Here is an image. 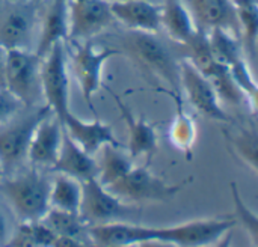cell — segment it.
Returning a JSON list of instances; mask_svg holds the SVG:
<instances>
[{
  "mask_svg": "<svg viewBox=\"0 0 258 247\" xmlns=\"http://www.w3.org/2000/svg\"><path fill=\"white\" fill-rule=\"evenodd\" d=\"M62 127L68 137L82 148L86 154L95 155L98 151L106 146H121V142L115 136L112 127L100 119L85 121L73 113V110L62 119Z\"/></svg>",
  "mask_w": 258,
  "mask_h": 247,
  "instance_id": "cell-14",
  "label": "cell"
},
{
  "mask_svg": "<svg viewBox=\"0 0 258 247\" xmlns=\"http://www.w3.org/2000/svg\"><path fill=\"white\" fill-rule=\"evenodd\" d=\"M24 107L8 89L0 88V127L14 119L18 112Z\"/></svg>",
  "mask_w": 258,
  "mask_h": 247,
  "instance_id": "cell-29",
  "label": "cell"
},
{
  "mask_svg": "<svg viewBox=\"0 0 258 247\" xmlns=\"http://www.w3.org/2000/svg\"><path fill=\"white\" fill-rule=\"evenodd\" d=\"M110 247H138V244H124V246H110Z\"/></svg>",
  "mask_w": 258,
  "mask_h": 247,
  "instance_id": "cell-37",
  "label": "cell"
},
{
  "mask_svg": "<svg viewBox=\"0 0 258 247\" xmlns=\"http://www.w3.org/2000/svg\"><path fill=\"white\" fill-rule=\"evenodd\" d=\"M194 183V177H187L180 183L169 184L156 174H153L148 166H133L127 175L119 181L109 186L107 189L127 204L136 202H168L181 193L189 184Z\"/></svg>",
  "mask_w": 258,
  "mask_h": 247,
  "instance_id": "cell-3",
  "label": "cell"
},
{
  "mask_svg": "<svg viewBox=\"0 0 258 247\" xmlns=\"http://www.w3.org/2000/svg\"><path fill=\"white\" fill-rule=\"evenodd\" d=\"M62 139V122L54 115H48L33 131L27 152V163L36 169H51L57 160Z\"/></svg>",
  "mask_w": 258,
  "mask_h": 247,
  "instance_id": "cell-16",
  "label": "cell"
},
{
  "mask_svg": "<svg viewBox=\"0 0 258 247\" xmlns=\"http://www.w3.org/2000/svg\"><path fill=\"white\" fill-rule=\"evenodd\" d=\"M41 222L56 237H88V225L79 213H68L50 208L41 219Z\"/></svg>",
  "mask_w": 258,
  "mask_h": 247,
  "instance_id": "cell-26",
  "label": "cell"
},
{
  "mask_svg": "<svg viewBox=\"0 0 258 247\" xmlns=\"http://www.w3.org/2000/svg\"><path fill=\"white\" fill-rule=\"evenodd\" d=\"M11 235H12V232H11L8 219H6V216L3 214V211L0 210V247H5L8 244Z\"/></svg>",
  "mask_w": 258,
  "mask_h": 247,
  "instance_id": "cell-31",
  "label": "cell"
},
{
  "mask_svg": "<svg viewBox=\"0 0 258 247\" xmlns=\"http://www.w3.org/2000/svg\"><path fill=\"white\" fill-rule=\"evenodd\" d=\"M48 115H53L51 110L42 104L35 107L27 115L18 119L15 116L0 127V163L5 177L20 172L27 163V152L33 131Z\"/></svg>",
  "mask_w": 258,
  "mask_h": 247,
  "instance_id": "cell-4",
  "label": "cell"
},
{
  "mask_svg": "<svg viewBox=\"0 0 258 247\" xmlns=\"http://www.w3.org/2000/svg\"><path fill=\"white\" fill-rule=\"evenodd\" d=\"M68 0H51L41 21L35 53L42 59L57 42L68 39Z\"/></svg>",
  "mask_w": 258,
  "mask_h": 247,
  "instance_id": "cell-19",
  "label": "cell"
},
{
  "mask_svg": "<svg viewBox=\"0 0 258 247\" xmlns=\"http://www.w3.org/2000/svg\"><path fill=\"white\" fill-rule=\"evenodd\" d=\"M3 2H14V0H0V3H3Z\"/></svg>",
  "mask_w": 258,
  "mask_h": 247,
  "instance_id": "cell-40",
  "label": "cell"
},
{
  "mask_svg": "<svg viewBox=\"0 0 258 247\" xmlns=\"http://www.w3.org/2000/svg\"><path fill=\"white\" fill-rule=\"evenodd\" d=\"M122 51L112 47H97L91 39L76 45L71 54V69L85 103L92 109V98L103 86V71L109 59Z\"/></svg>",
  "mask_w": 258,
  "mask_h": 247,
  "instance_id": "cell-9",
  "label": "cell"
},
{
  "mask_svg": "<svg viewBox=\"0 0 258 247\" xmlns=\"http://www.w3.org/2000/svg\"><path fill=\"white\" fill-rule=\"evenodd\" d=\"M204 247H233V231L227 232L224 237H221L218 241H215L213 244H209V246Z\"/></svg>",
  "mask_w": 258,
  "mask_h": 247,
  "instance_id": "cell-33",
  "label": "cell"
},
{
  "mask_svg": "<svg viewBox=\"0 0 258 247\" xmlns=\"http://www.w3.org/2000/svg\"><path fill=\"white\" fill-rule=\"evenodd\" d=\"M88 237L95 247L139 244L147 240H154V226L133 222H112L88 226Z\"/></svg>",
  "mask_w": 258,
  "mask_h": 247,
  "instance_id": "cell-18",
  "label": "cell"
},
{
  "mask_svg": "<svg viewBox=\"0 0 258 247\" xmlns=\"http://www.w3.org/2000/svg\"><path fill=\"white\" fill-rule=\"evenodd\" d=\"M51 247H95L88 237H56Z\"/></svg>",
  "mask_w": 258,
  "mask_h": 247,
  "instance_id": "cell-30",
  "label": "cell"
},
{
  "mask_svg": "<svg viewBox=\"0 0 258 247\" xmlns=\"http://www.w3.org/2000/svg\"><path fill=\"white\" fill-rule=\"evenodd\" d=\"M175 104V115L168 128V139L169 143L183 152L189 160L194 155V146L198 137V125L195 118L186 112L183 97H171Z\"/></svg>",
  "mask_w": 258,
  "mask_h": 247,
  "instance_id": "cell-21",
  "label": "cell"
},
{
  "mask_svg": "<svg viewBox=\"0 0 258 247\" xmlns=\"http://www.w3.org/2000/svg\"><path fill=\"white\" fill-rule=\"evenodd\" d=\"M197 30L209 33L221 29L239 38V18L230 0H183Z\"/></svg>",
  "mask_w": 258,
  "mask_h": 247,
  "instance_id": "cell-15",
  "label": "cell"
},
{
  "mask_svg": "<svg viewBox=\"0 0 258 247\" xmlns=\"http://www.w3.org/2000/svg\"><path fill=\"white\" fill-rule=\"evenodd\" d=\"M138 247H177L175 244L169 243V241H162V240H147L139 243Z\"/></svg>",
  "mask_w": 258,
  "mask_h": 247,
  "instance_id": "cell-34",
  "label": "cell"
},
{
  "mask_svg": "<svg viewBox=\"0 0 258 247\" xmlns=\"http://www.w3.org/2000/svg\"><path fill=\"white\" fill-rule=\"evenodd\" d=\"M239 18V41L249 63L255 60L258 45V6L236 9Z\"/></svg>",
  "mask_w": 258,
  "mask_h": 247,
  "instance_id": "cell-27",
  "label": "cell"
},
{
  "mask_svg": "<svg viewBox=\"0 0 258 247\" xmlns=\"http://www.w3.org/2000/svg\"><path fill=\"white\" fill-rule=\"evenodd\" d=\"M27 2H32V3H38V2H41V0H27Z\"/></svg>",
  "mask_w": 258,
  "mask_h": 247,
  "instance_id": "cell-39",
  "label": "cell"
},
{
  "mask_svg": "<svg viewBox=\"0 0 258 247\" xmlns=\"http://www.w3.org/2000/svg\"><path fill=\"white\" fill-rule=\"evenodd\" d=\"M230 3L236 9H243V8H254L258 6V0H230Z\"/></svg>",
  "mask_w": 258,
  "mask_h": 247,
  "instance_id": "cell-35",
  "label": "cell"
},
{
  "mask_svg": "<svg viewBox=\"0 0 258 247\" xmlns=\"http://www.w3.org/2000/svg\"><path fill=\"white\" fill-rule=\"evenodd\" d=\"M41 97L44 104L62 122L71 112L70 72L65 42L54 44L41 62Z\"/></svg>",
  "mask_w": 258,
  "mask_h": 247,
  "instance_id": "cell-5",
  "label": "cell"
},
{
  "mask_svg": "<svg viewBox=\"0 0 258 247\" xmlns=\"http://www.w3.org/2000/svg\"><path fill=\"white\" fill-rule=\"evenodd\" d=\"M162 29L178 45H184L195 33V23L183 0H162Z\"/></svg>",
  "mask_w": 258,
  "mask_h": 247,
  "instance_id": "cell-22",
  "label": "cell"
},
{
  "mask_svg": "<svg viewBox=\"0 0 258 247\" xmlns=\"http://www.w3.org/2000/svg\"><path fill=\"white\" fill-rule=\"evenodd\" d=\"M50 183L51 178L36 168L3 178L0 192L20 223L39 222L50 210Z\"/></svg>",
  "mask_w": 258,
  "mask_h": 247,
  "instance_id": "cell-1",
  "label": "cell"
},
{
  "mask_svg": "<svg viewBox=\"0 0 258 247\" xmlns=\"http://www.w3.org/2000/svg\"><path fill=\"white\" fill-rule=\"evenodd\" d=\"M138 213V208L115 196L107 187L100 184L97 178L82 183V204L79 214L88 226L130 222L128 219Z\"/></svg>",
  "mask_w": 258,
  "mask_h": 247,
  "instance_id": "cell-8",
  "label": "cell"
},
{
  "mask_svg": "<svg viewBox=\"0 0 258 247\" xmlns=\"http://www.w3.org/2000/svg\"><path fill=\"white\" fill-rule=\"evenodd\" d=\"M109 2H127V0H109ZM153 2H156V0H153Z\"/></svg>",
  "mask_w": 258,
  "mask_h": 247,
  "instance_id": "cell-38",
  "label": "cell"
},
{
  "mask_svg": "<svg viewBox=\"0 0 258 247\" xmlns=\"http://www.w3.org/2000/svg\"><path fill=\"white\" fill-rule=\"evenodd\" d=\"M110 9L116 23L132 32L159 33L162 30V8L153 0L110 2Z\"/></svg>",
  "mask_w": 258,
  "mask_h": 247,
  "instance_id": "cell-17",
  "label": "cell"
},
{
  "mask_svg": "<svg viewBox=\"0 0 258 247\" xmlns=\"http://www.w3.org/2000/svg\"><path fill=\"white\" fill-rule=\"evenodd\" d=\"M180 91L184 92L187 103L203 116L212 121L233 124V118L224 109L210 80L186 59L180 60Z\"/></svg>",
  "mask_w": 258,
  "mask_h": 247,
  "instance_id": "cell-10",
  "label": "cell"
},
{
  "mask_svg": "<svg viewBox=\"0 0 258 247\" xmlns=\"http://www.w3.org/2000/svg\"><path fill=\"white\" fill-rule=\"evenodd\" d=\"M41 62L42 59L27 48L8 50L5 89L23 106L36 104L41 97Z\"/></svg>",
  "mask_w": 258,
  "mask_h": 247,
  "instance_id": "cell-7",
  "label": "cell"
},
{
  "mask_svg": "<svg viewBox=\"0 0 258 247\" xmlns=\"http://www.w3.org/2000/svg\"><path fill=\"white\" fill-rule=\"evenodd\" d=\"M50 208L79 213L82 204V183L76 178L56 174L50 183Z\"/></svg>",
  "mask_w": 258,
  "mask_h": 247,
  "instance_id": "cell-25",
  "label": "cell"
},
{
  "mask_svg": "<svg viewBox=\"0 0 258 247\" xmlns=\"http://www.w3.org/2000/svg\"><path fill=\"white\" fill-rule=\"evenodd\" d=\"M230 190H231V198H233V204H234V219L237 222V225H240L249 241H251V247H258V217L257 214L245 204L237 183H231L230 184Z\"/></svg>",
  "mask_w": 258,
  "mask_h": 247,
  "instance_id": "cell-28",
  "label": "cell"
},
{
  "mask_svg": "<svg viewBox=\"0 0 258 247\" xmlns=\"http://www.w3.org/2000/svg\"><path fill=\"white\" fill-rule=\"evenodd\" d=\"M124 50L147 74L163 81L169 97H183L180 91V60L157 38V33L128 32L124 38Z\"/></svg>",
  "mask_w": 258,
  "mask_h": 247,
  "instance_id": "cell-2",
  "label": "cell"
},
{
  "mask_svg": "<svg viewBox=\"0 0 258 247\" xmlns=\"http://www.w3.org/2000/svg\"><path fill=\"white\" fill-rule=\"evenodd\" d=\"M68 39L74 41H88L116 23L109 0L68 2Z\"/></svg>",
  "mask_w": 258,
  "mask_h": 247,
  "instance_id": "cell-11",
  "label": "cell"
},
{
  "mask_svg": "<svg viewBox=\"0 0 258 247\" xmlns=\"http://www.w3.org/2000/svg\"><path fill=\"white\" fill-rule=\"evenodd\" d=\"M51 171L83 183L97 178V161L92 155L86 154L82 148H79L63 130L62 146Z\"/></svg>",
  "mask_w": 258,
  "mask_h": 247,
  "instance_id": "cell-20",
  "label": "cell"
},
{
  "mask_svg": "<svg viewBox=\"0 0 258 247\" xmlns=\"http://www.w3.org/2000/svg\"><path fill=\"white\" fill-rule=\"evenodd\" d=\"M97 161V180L104 187H109L119 181L135 166V160L121 149V146L106 145L100 151Z\"/></svg>",
  "mask_w": 258,
  "mask_h": 247,
  "instance_id": "cell-24",
  "label": "cell"
},
{
  "mask_svg": "<svg viewBox=\"0 0 258 247\" xmlns=\"http://www.w3.org/2000/svg\"><path fill=\"white\" fill-rule=\"evenodd\" d=\"M3 178H5V172H3V168H2V163H0V183L3 181Z\"/></svg>",
  "mask_w": 258,
  "mask_h": 247,
  "instance_id": "cell-36",
  "label": "cell"
},
{
  "mask_svg": "<svg viewBox=\"0 0 258 247\" xmlns=\"http://www.w3.org/2000/svg\"><path fill=\"white\" fill-rule=\"evenodd\" d=\"M236 225L234 216L194 219L171 226H154V240L169 241L177 247H204L218 241Z\"/></svg>",
  "mask_w": 258,
  "mask_h": 247,
  "instance_id": "cell-6",
  "label": "cell"
},
{
  "mask_svg": "<svg viewBox=\"0 0 258 247\" xmlns=\"http://www.w3.org/2000/svg\"><path fill=\"white\" fill-rule=\"evenodd\" d=\"M224 137L227 139L230 151L254 174L258 171V131L255 116L251 122L237 127V130H224Z\"/></svg>",
  "mask_w": 258,
  "mask_h": 247,
  "instance_id": "cell-23",
  "label": "cell"
},
{
  "mask_svg": "<svg viewBox=\"0 0 258 247\" xmlns=\"http://www.w3.org/2000/svg\"><path fill=\"white\" fill-rule=\"evenodd\" d=\"M8 48L0 44V88H5V69H6Z\"/></svg>",
  "mask_w": 258,
  "mask_h": 247,
  "instance_id": "cell-32",
  "label": "cell"
},
{
  "mask_svg": "<svg viewBox=\"0 0 258 247\" xmlns=\"http://www.w3.org/2000/svg\"><path fill=\"white\" fill-rule=\"evenodd\" d=\"M110 92V97L113 98L119 115L122 121L127 125L128 130V140H127V154L136 160L141 157H145L148 161L154 157L157 152V131L156 127L147 121L144 116L136 115L122 100L118 94H115L112 89L106 88Z\"/></svg>",
  "mask_w": 258,
  "mask_h": 247,
  "instance_id": "cell-13",
  "label": "cell"
},
{
  "mask_svg": "<svg viewBox=\"0 0 258 247\" xmlns=\"http://www.w3.org/2000/svg\"><path fill=\"white\" fill-rule=\"evenodd\" d=\"M9 8L0 17V44L11 48H27L36 26V3L8 2Z\"/></svg>",
  "mask_w": 258,
  "mask_h": 247,
  "instance_id": "cell-12",
  "label": "cell"
},
{
  "mask_svg": "<svg viewBox=\"0 0 258 247\" xmlns=\"http://www.w3.org/2000/svg\"><path fill=\"white\" fill-rule=\"evenodd\" d=\"M68 2H82V0H68Z\"/></svg>",
  "mask_w": 258,
  "mask_h": 247,
  "instance_id": "cell-41",
  "label": "cell"
}]
</instances>
